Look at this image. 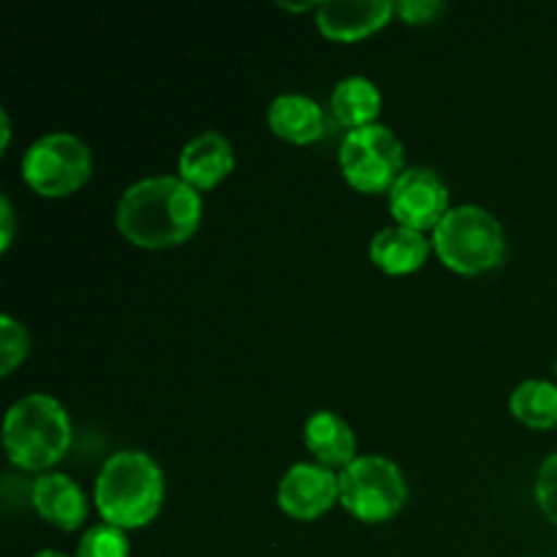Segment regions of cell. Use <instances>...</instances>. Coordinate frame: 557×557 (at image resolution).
<instances>
[{"mask_svg":"<svg viewBox=\"0 0 557 557\" xmlns=\"http://www.w3.org/2000/svg\"><path fill=\"white\" fill-rule=\"evenodd\" d=\"M201 199L183 177H145L117 205V228L141 248H172L199 228Z\"/></svg>","mask_w":557,"mask_h":557,"instance_id":"cell-1","label":"cell"},{"mask_svg":"<svg viewBox=\"0 0 557 557\" xmlns=\"http://www.w3.org/2000/svg\"><path fill=\"white\" fill-rule=\"evenodd\" d=\"M163 504V473L145 451H117L96 479V506L107 525L134 531L158 517Z\"/></svg>","mask_w":557,"mask_h":557,"instance_id":"cell-2","label":"cell"},{"mask_svg":"<svg viewBox=\"0 0 557 557\" xmlns=\"http://www.w3.org/2000/svg\"><path fill=\"white\" fill-rule=\"evenodd\" d=\"M3 446L11 462L25 471H44L65 457L71 446V419L49 395H27L5 413Z\"/></svg>","mask_w":557,"mask_h":557,"instance_id":"cell-3","label":"cell"},{"mask_svg":"<svg viewBox=\"0 0 557 557\" xmlns=\"http://www.w3.org/2000/svg\"><path fill=\"white\" fill-rule=\"evenodd\" d=\"M433 248L449 270L476 275L504 261L506 234L493 212L476 205H462L446 212L433 228Z\"/></svg>","mask_w":557,"mask_h":557,"instance_id":"cell-4","label":"cell"},{"mask_svg":"<svg viewBox=\"0 0 557 557\" xmlns=\"http://www.w3.org/2000/svg\"><path fill=\"white\" fill-rule=\"evenodd\" d=\"M408 498L403 471L381 455L357 457L341 471V504L362 522H384Z\"/></svg>","mask_w":557,"mask_h":557,"instance_id":"cell-5","label":"cell"},{"mask_svg":"<svg viewBox=\"0 0 557 557\" xmlns=\"http://www.w3.org/2000/svg\"><path fill=\"white\" fill-rule=\"evenodd\" d=\"M92 172L90 150L74 134H47L27 147L22 174L33 190L49 199L74 194Z\"/></svg>","mask_w":557,"mask_h":557,"instance_id":"cell-6","label":"cell"},{"mask_svg":"<svg viewBox=\"0 0 557 557\" xmlns=\"http://www.w3.org/2000/svg\"><path fill=\"white\" fill-rule=\"evenodd\" d=\"M403 145L386 125L348 131L341 145V169L348 183L364 194L392 190L403 169Z\"/></svg>","mask_w":557,"mask_h":557,"instance_id":"cell-7","label":"cell"},{"mask_svg":"<svg viewBox=\"0 0 557 557\" xmlns=\"http://www.w3.org/2000/svg\"><path fill=\"white\" fill-rule=\"evenodd\" d=\"M389 210L400 226L413 232L435 228L449 212V188L433 169L411 166L392 185Z\"/></svg>","mask_w":557,"mask_h":557,"instance_id":"cell-8","label":"cell"},{"mask_svg":"<svg viewBox=\"0 0 557 557\" xmlns=\"http://www.w3.org/2000/svg\"><path fill=\"white\" fill-rule=\"evenodd\" d=\"M341 498V476L321 462H297L277 484V506L294 520H315Z\"/></svg>","mask_w":557,"mask_h":557,"instance_id":"cell-9","label":"cell"},{"mask_svg":"<svg viewBox=\"0 0 557 557\" xmlns=\"http://www.w3.org/2000/svg\"><path fill=\"white\" fill-rule=\"evenodd\" d=\"M392 14L389 0H326L315 5V25L332 41H357L381 30Z\"/></svg>","mask_w":557,"mask_h":557,"instance_id":"cell-10","label":"cell"},{"mask_svg":"<svg viewBox=\"0 0 557 557\" xmlns=\"http://www.w3.org/2000/svg\"><path fill=\"white\" fill-rule=\"evenodd\" d=\"M30 500L38 515L60 531H76L87 520V498L74 479L44 473L30 484Z\"/></svg>","mask_w":557,"mask_h":557,"instance_id":"cell-11","label":"cell"},{"mask_svg":"<svg viewBox=\"0 0 557 557\" xmlns=\"http://www.w3.org/2000/svg\"><path fill=\"white\" fill-rule=\"evenodd\" d=\"M234 169V150L226 136L207 131L190 139L180 152V177L196 190L215 188Z\"/></svg>","mask_w":557,"mask_h":557,"instance_id":"cell-12","label":"cell"},{"mask_svg":"<svg viewBox=\"0 0 557 557\" xmlns=\"http://www.w3.org/2000/svg\"><path fill=\"white\" fill-rule=\"evenodd\" d=\"M430 239L408 226H386L370 243V259L386 275H408L428 261Z\"/></svg>","mask_w":557,"mask_h":557,"instance_id":"cell-13","label":"cell"},{"mask_svg":"<svg viewBox=\"0 0 557 557\" xmlns=\"http://www.w3.org/2000/svg\"><path fill=\"white\" fill-rule=\"evenodd\" d=\"M270 128L294 145H310L324 136V109L302 92H283L270 103Z\"/></svg>","mask_w":557,"mask_h":557,"instance_id":"cell-14","label":"cell"},{"mask_svg":"<svg viewBox=\"0 0 557 557\" xmlns=\"http://www.w3.org/2000/svg\"><path fill=\"white\" fill-rule=\"evenodd\" d=\"M305 446L319 457L326 468H346L357 460V438L343 417L332 411H319L305 422Z\"/></svg>","mask_w":557,"mask_h":557,"instance_id":"cell-15","label":"cell"},{"mask_svg":"<svg viewBox=\"0 0 557 557\" xmlns=\"http://www.w3.org/2000/svg\"><path fill=\"white\" fill-rule=\"evenodd\" d=\"M332 112L351 131L373 125L381 112V92L368 76H346L332 90Z\"/></svg>","mask_w":557,"mask_h":557,"instance_id":"cell-16","label":"cell"},{"mask_svg":"<svg viewBox=\"0 0 557 557\" xmlns=\"http://www.w3.org/2000/svg\"><path fill=\"white\" fill-rule=\"evenodd\" d=\"M509 406L511 413H515L522 424H528V428H557V384L539 379L522 381V384L511 392Z\"/></svg>","mask_w":557,"mask_h":557,"instance_id":"cell-17","label":"cell"},{"mask_svg":"<svg viewBox=\"0 0 557 557\" xmlns=\"http://www.w3.org/2000/svg\"><path fill=\"white\" fill-rule=\"evenodd\" d=\"M76 557H131V544L125 531L114 525L87 528L85 536L79 539Z\"/></svg>","mask_w":557,"mask_h":557,"instance_id":"cell-18","label":"cell"},{"mask_svg":"<svg viewBox=\"0 0 557 557\" xmlns=\"http://www.w3.org/2000/svg\"><path fill=\"white\" fill-rule=\"evenodd\" d=\"M27 348H30V337H27L25 326L11 315H3L0 319V357H3L0 373L9 375L27 357Z\"/></svg>","mask_w":557,"mask_h":557,"instance_id":"cell-19","label":"cell"},{"mask_svg":"<svg viewBox=\"0 0 557 557\" xmlns=\"http://www.w3.org/2000/svg\"><path fill=\"white\" fill-rule=\"evenodd\" d=\"M536 504L553 525H557V451L539 466Z\"/></svg>","mask_w":557,"mask_h":557,"instance_id":"cell-20","label":"cell"},{"mask_svg":"<svg viewBox=\"0 0 557 557\" xmlns=\"http://www.w3.org/2000/svg\"><path fill=\"white\" fill-rule=\"evenodd\" d=\"M395 11L408 25H430L446 14V3H441V0H403L395 5Z\"/></svg>","mask_w":557,"mask_h":557,"instance_id":"cell-21","label":"cell"},{"mask_svg":"<svg viewBox=\"0 0 557 557\" xmlns=\"http://www.w3.org/2000/svg\"><path fill=\"white\" fill-rule=\"evenodd\" d=\"M0 223H3V232H0V250H5L14 237V210H11L9 196H0Z\"/></svg>","mask_w":557,"mask_h":557,"instance_id":"cell-22","label":"cell"},{"mask_svg":"<svg viewBox=\"0 0 557 557\" xmlns=\"http://www.w3.org/2000/svg\"><path fill=\"white\" fill-rule=\"evenodd\" d=\"M0 123H3V131H0V147H9V139H11V125H9V112H0Z\"/></svg>","mask_w":557,"mask_h":557,"instance_id":"cell-23","label":"cell"},{"mask_svg":"<svg viewBox=\"0 0 557 557\" xmlns=\"http://www.w3.org/2000/svg\"><path fill=\"white\" fill-rule=\"evenodd\" d=\"M33 557H69V555H63V553H54V549H44V553H36Z\"/></svg>","mask_w":557,"mask_h":557,"instance_id":"cell-24","label":"cell"},{"mask_svg":"<svg viewBox=\"0 0 557 557\" xmlns=\"http://www.w3.org/2000/svg\"><path fill=\"white\" fill-rule=\"evenodd\" d=\"M555 373H557V362H555Z\"/></svg>","mask_w":557,"mask_h":557,"instance_id":"cell-25","label":"cell"}]
</instances>
